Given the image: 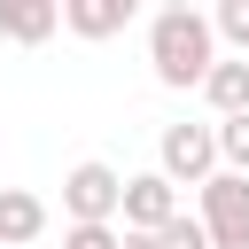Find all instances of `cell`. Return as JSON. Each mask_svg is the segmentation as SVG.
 <instances>
[{"label": "cell", "mask_w": 249, "mask_h": 249, "mask_svg": "<svg viewBox=\"0 0 249 249\" xmlns=\"http://www.w3.org/2000/svg\"><path fill=\"white\" fill-rule=\"evenodd\" d=\"M148 62H156V86H202L210 62H218L210 16H202V8H156V23H148Z\"/></svg>", "instance_id": "1"}, {"label": "cell", "mask_w": 249, "mask_h": 249, "mask_svg": "<svg viewBox=\"0 0 249 249\" xmlns=\"http://www.w3.org/2000/svg\"><path fill=\"white\" fill-rule=\"evenodd\" d=\"M202 233H210V249H249V179H233V171H210L202 179Z\"/></svg>", "instance_id": "2"}, {"label": "cell", "mask_w": 249, "mask_h": 249, "mask_svg": "<svg viewBox=\"0 0 249 249\" xmlns=\"http://www.w3.org/2000/svg\"><path fill=\"white\" fill-rule=\"evenodd\" d=\"M156 171H163L171 187H202V179L218 171V132H210V124H163Z\"/></svg>", "instance_id": "3"}, {"label": "cell", "mask_w": 249, "mask_h": 249, "mask_svg": "<svg viewBox=\"0 0 249 249\" xmlns=\"http://www.w3.org/2000/svg\"><path fill=\"white\" fill-rule=\"evenodd\" d=\"M117 202H124V179H117L109 163H78V171L62 179L70 226H117Z\"/></svg>", "instance_id": "4"}, {"label": "cell", "mask_w": 249, "mask_h": 249, "mask_svg": "<svg viewBox=\"0 0 249 249\" xmlns=\"http://www.w3.org/2000/svg\"><path fill=\"white\" fill-rule=\"evenodd\" d=\"M117 218H124V233H163V226L179 218V187H171L163 171H140V179H124Z\"/></svg>", "instance_id": "5"}, {"label": "cell", "mask_w": 249, "mask_h": 249, "mask_svg": "<svg viewBox=\"0 0 249 249\" xmlns=\"http://www.w3.org/2000/svg\"><path fill=\"white\" fill-rule=\"evenodd\" d=\"M54 23H62V0H0V39H16V47L54 39Z\"/></svg>", "instance_id": "6"}, {"label": "cell", "mask_w": 249, "mask_h": 249, "mask_svg": "<svg viewBox=\"0 0 249 249\" xmlns=\"http://www.w3.org/2000/svg\"><path fill=\"white\" fill-rule=\"evenodd\" d=\"M47 233V202L31 187H0V249H23Z\"/></svg>", "instance_id": "7"}, {"label": "cell", "mask_w": 249, "mask_h": 249, "mask_svg": "<svg viewBox=\"0 0 249 249\" xmlns=\"http://www.w3.org/2000/svg\"><path fill=\"white\" fill-rule=\"evenodd\" d=\"M62 23L78 39H117L132 23V0H62Z\"/></svg>", "instance_id": "8"}, {"label": "cell", "mask_w": 249, "mask_h": 249, "mask_svg": "<svg viewBox=\"0 0 249 249\" xmlns=\"http://www.w3.org/2000/svg\"><path fill=\"white\" fill-rule=\"evenodd\" d=\"M202 93H210V109H218V124H226V117H249V62H210V78H202Z\"/></svg>", "instance_id": "9"}, {"label": "cell", "mask_w": 249, "mask_h": 249, "mask_svg": "<svg viewBox=\"0 0 249 249\" xmlns=\"http://www.w3.org/2000/svg\"><path fill=\"white\" fill-rule=\"evenodd\" d=\"M210 132H218V171L249 179V117H226V124H210Z\"/></svg>", "instance_id": "10"}, {"label": "cell", "mask_w": 249, "mask_h": 249, "mask_svg": "<svg viewBox=\"0 0 249 249\" xmlns=\"http://www.w3.org/2000/svg\"><path fill=\"white\" fill-rule=\"evenodd\" d=\"M210 39H233V47L249 54V0H218V16H210Z\"/></svg>", "instance_id": "11"}, {"label": "cell", "mask_w": 249, "mask_h": 249, "mask_svg": "<svg viewBox=\"0 0 249 249\" xmlns=\"http://www.w3.org/2000/svg\"><path fill=\"white\" fill-rule=\"evenodd\" d=\"M156 249H210V233H202V218H195V210H179V218L156 233Z\"/></svg>", "instance_id": "12"}, {"label": "cell", "mask_w": 249, "mask_h": 249, "mask_svg": "<svg viewBox=\"0 0 249 249\" xmlns=\"http://www.w3.org/2000/svg\"><path fill=\"white\" fill-rule=\"evenodd\" d=\"M62 249H124V233H117V226H70Z\"/></svg>", "instance_id": "13"}, {"label": "cell", "mask_w": 249, "mask_h": 249, "mask_svg": "<svg viewBox=\"0 0 249 249\" xmlns=\"http://www.w3.org/2000/svg\"><path fill=\"white\" fill-rule=\"evenodd\" d=\"M124 249H156V233H124Z\"/></svg>", "instance_id": "14"}]
</instances>
